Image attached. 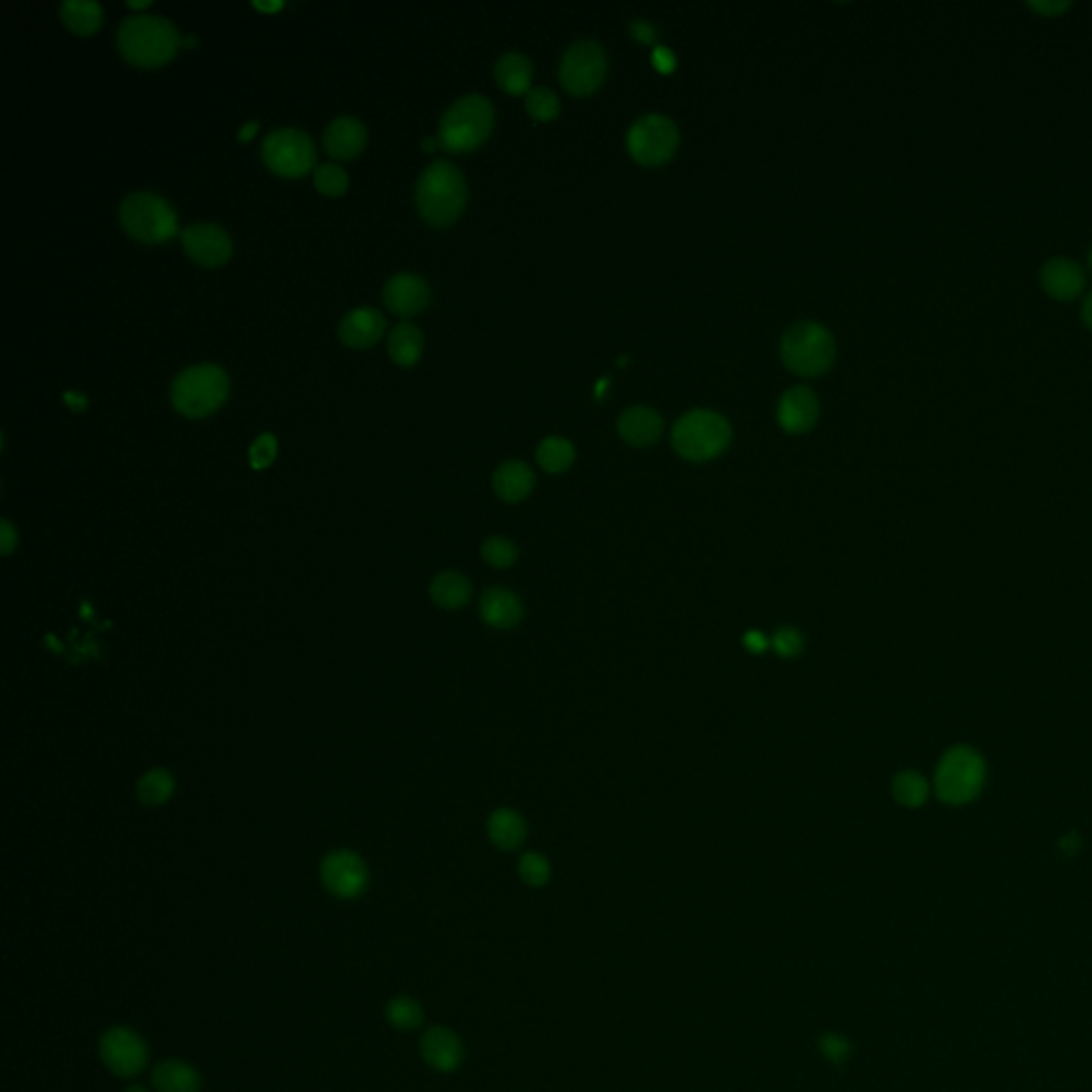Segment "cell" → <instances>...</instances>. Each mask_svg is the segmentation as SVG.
Returning <instances> with one entry per match:
<instances>
[{"mask_svg": "<svg viewBox=\"0 0 1092 1092\" xmlns=\"http://www.w3.org/2000/svg\"><path fill=\"white\" fill-rule=\"evenodd\" d=\"M480 617L489 627L512 629L523 619V604L515 591L506 587H491L480 598Z\"/></svg>", "mask_w": 1092, "mask_h": 1092, "instance_id": "20", "label": "cell"}, {"mask_svg": "<svg viewBox=\"0 0 1092 1092\" xmlns=\"http://www.w3.org/2000/svg\"><path fill=\"white\" fill-rule=\"evenodd\" d=\"M176 781L174 774L165 768H152L137 781V798L148 807L165 805L174 796Z\"/></svg>", "mask_w": 1092, "mask_h": 1092, "instance_id": "32", "label": "cell"}, {"mask_svg": "<svg viewBox=\"0 0 1092 1092\" xmlns=\"http://www.w3.org/2000/svg\"><path fill=\"white\" fill-rule=\"evenodd\" d=\"M260 154L273 174L299 178L316 165V146L299 128H278L262 139Z\"/></svg>", "mask_w": 1092, "mask_h": 1092, "instance_id": "10", "label": "cell"}, {"mask_svg": "<svg viewBox=\"0 0 1092 1092\" xmlns=\"http://www.w3.org/2000/svg\"><path fill=\"white\" fill-rule=\"evenodd\" d=\"M732 427L717 412L692 410L683 414L673 429L675 451L688 462H710L730 446Z\"/></svg>", "mask_w": 1092, "mask_h": 1092, "instance_id": "6", "label": "cell"}, {"mask_svg": "<svg viewBox=\"0 0 1092 1092\" xmlns=\"http://www.w3.org/2000/svg\"><path fill=\"white\" fill-rule=\"evenodd\" d=\"M256 130H258V124H256V122H248V124L240 130V139H242V141L253 139V135L256 133Z\"/></svg>", "mask_w": 1092, "mask_h": 1092, "instance_id": "48", "label": "cell"}, {"mask_svg": "<svg viewBox=\"0 0 1092 1092\" xmlns=\"http://www.w3.org/2000/svg\"><path fill=\"white\" fill-rule=\"evenodd\" d=\"M493 126V103L482 95H468L457 99L444 111L438 128V141L449 152H470L489 139Z\"/></svg>", "mask_w": 1092, "mask_h": 1092, "instance_id": "3", "label": "cell"}, {"mask_svg": "<svg viewBox=\"0 0 1092 1092\" xmlns=\"http://www.w3.org/2000/svg\"><path fill=\"white\" fill-rule=\"evenodd\" d=\"M480 555L486 563L493 565V568H510V565H515L519 559V548L515 543L508 541L504 536H491L482 543Z\"/></svg>", "mask_w": 1092, "mask_h": 1092, "instance_id": "35", "label": "cell"}, {"mask_svg": "<svg viewBox=\"0 0 1092 1092\" xmlns=\"http://www.w3.org/2000/svg\"><path fill=\"white\" fill-rule=\"evenodd\" d=\"M607 71V51L600 43L587 38L565 49L559 64V79L572 97H589L604 84Z\"/></svg>", "mask_w": 1092, "mask_h": 1092, "instance_id": "11", "label": "cell"}, {"mask_svg": "<svg viewBox=\"0 0 1092 1092\" xmlns=\"http://www.w3.org/2000/svg\"><path fill=\"white\" fill-rule=\"evenodd\" d=\"M423 346H425L423 333H420L418 327L410 323L395 325L393 331L389 333L387 348L391 359L398 365H403V367L414 365L420 359V354H423Z\"/></svg>", "mask_w": 1092, "mask_h": 1092, "instance_id": "28", "label": "cell"}, {"mask_svg": "<svg viewBox=\"0 0 1092 1092\" xmlns=\"http://www.w3.org/2000/svg\"><path fill=\"white\" fill-rule=\"evenodd\" d=\"M414 199L425 222L433 227H449L466 209V178L451 161L438 158L418 176Z\"/></svg>", "mask_w": 1092, "mask_h": 1092, "instance_id": "1", "label": "cell"}, {"mask_svg": "<svg viewBox=\"0 0 1092 1092\" xmlns=\"http://www.w3.org/2000/svg\"><path fill=\"white\" fill-rule=\"evenodd\" d=\"M653 67H655L657 71H660V73H664V75L673 73V71L677 69V56H675L673 51H670L668 47H660V45H657V47L653 49Z\"/></svg>", "mask_w": 1092, "mask_h": 1092, "instance_id": "43", "label": "cell"}, {"mask_svg": "<svg viewBox=\"0 0 1092 1092\" xmlns=\"http://www.w3.org/2000/svg\"><path fill=\"white\" fill-rule=\"evenodd\" d=\"M495 79L499 88L512 97L528 95L534 82V64L521 51H508L495 64Z\"/></svg>", "mask_w": 1092, "mask_h": 1092, "instance_id": "24", "label": "cell"}, {"mask_svg": "<svg viewBox=\"0 0 1092 1092\" xmlns=\"http://www.w3.org/2000/svg\"><path fill=\"white\" fill-rule=\"evenodd\" d=\"M536 459H538V466H541L545 472L561 473L574 464L576 459L574 444L559 436H548L538 444Z\"/></svg>", "mask_w": 1092, "mask_h": 1092, "instance_id": "30", "label": "cell"}, {"mask_svg": "<svg viewBox=\"0 0 1092 1092\" xmlns=\"http://www.w3.org/2000/svg\"><path fill=\"white\" fill-rule=\"evenodd\" d=\"M486 833H489V838L495 847L512 851L523 845L525 835H528V826H525V820L519 811L495 809L489 815V822H486Z\"/></svg>", "mask_w": 1092, "mask_h": 1092, "instance_id": "25", "label": "cell"}, {"mask_svg": "<svg viewBox=\"0 0 1092 1092\" xmlns=\"http://www.w3.org/2000/svg\"><path fill=\"white\" fill-rule=\"evenodd\" d=\"M152 1084L158 1092H199L201 1077L186 1062L163 1060L154 1067Z\"/></svg>", "mask_w": 1092, "mask_h": 1092, "instance_id": "26", "label": "cell"}, {"mask_svg": "<svg viewBox=\"0 0 1092 1092\" xmlns=\"http://www.w3.org/2000/svg\"><path fill=\"white\" fill-rule=\"evenodd\" d=\"M227 398L229 376L214 363L186 367L171 385V403L188 418H203L216 412Z\"/></svg>", "mask_w": 1092, "mask_h": 1092, "instance_id": "4", "label": "cell"}, {"mask_svg": "<svg viewBox=\"0 0 1092 1092\" xmlns=\"http://www.w3.org/2000/svg\"><path fill=\"white\" fill-rule=\"evenodd\" d=\"M770 642L774 651H777L781 657H785V660H792V657H798L802 651H805V636H802L800 629L792 625L779 627Z\"/></svg>", "mask_w": 1092, "mask_h": 1092, "instance_id": "38", "label": "cell"}, {"mask_svg": "<svg viewBox=\"0 0 1092 1092\" xmlns=\"http://www.w3.org/2000/svg\"><path fill=\"white\" fill-rule=\"evenodd\" d=\"M120 225L143 244H165L178 235L174 205L154 192H130L120 203Z\"/></svg>", "mask_w": 1092, "mask_h": 1092, "instance_id": "8", "label": "cell"}, {"mask_svg": "<svg viewBox=\"0 0 1092 1092\" xmlns=\"http://www.w3.org/2000/svg\"><path fill=\"white\" fill-rule=\"evenodd\" d=\"M1088 267H1090V271H1092V250L1088 253Z\"/></svg>", "mask_w": 1092, "mask_h": 1092, "instance_id": "53", "label": "cell"}, {"mask_svg": "<svg viewBox=\"0 0 1092 1092\" xmlns=\"http://www.w3.org/2000/svg\"><path fill=\"white\" fill-rule=\"evenodd\" d=\"M629 33L631 36L636 38V41L644 43V45H653L657 41V29L647 22V20H634L629 24Z\"/></svg>", "mask_w": 1092, "mask_h": 1092, "instance_id": "41", "label": "cell"}, {"mask_svg": "<svg viewBox=\"0 0 1092 1092\" xmlns=\"http://www.w3.org/2000/svg\"><path fill=\"white\" fill-rule=\"evenodd\" d=\"M679 148V128L666 115L649 113L631 124L627 133V152L642 167H660L675 156Z\"/></svg>", "mask_w": 1092, "mask_h": 1092, "instance_id": "9", "label": "cell"}, {"mask_svg": "<svg viewBox=\"0 0 1092 1092\" xmlns=\"http://www.w3.org/2000/svg\"><path fill=\"white\" fill-rule=\"evenodd\" d=\"M60 18L69 31L79 36H88L99 31L103 7L97 0H64L60 5Z\"/></svg>", "mask_w": 1092, "mask_h": 1092, "instance_id": "29", "label": "cell"}, {"mask_svg": "<svg viewBox=\"0 0 1092 1092\" xmlns=\"http://www.w3.org/2000/svg\"><path fill=\"white\" fill-rule=\"evenodd\" d=\"M387 1020L393 1029L414 1031L423 1024V1009L410 996L393 998L387 1007Z\"/></svg>", "mask_w": 1092, "mask_h": 1092, "instance_id": "33", "label": "cell"}, {"mask_svg": "<svg viewBox=\"0 0 1092 1092\" xmlns=\"http://www.w3.org/2000/svg\"><path fill=\"white\" fill-rule=\"evenodd\" d=\"M429 284L416 273H398L385 286V304L398 316H414L429 304Z\"/></svg>", "mask_w": 1092, "mask_h": 1092, "instance_id": "16", "label": "cell"}, {"mask_svg": "<svg viewBox=\"0 0 1092 1092\" xmlns=\"http://www.w3.org/2000/svg\"><path fill=\"white\" fill-rule=\"evenodd\" d=\"M275 455H278V440L271 433H262L250 446V464L255 470L269 468L275 462Z\"/></svg>", "mask_w": 1092, "mask_h": 1092, "instance_id": "39", "label": "cell"}, {"mask_svg": "<svg viewBox=\"0 0 1092 1092\" xmlns=\"http://www.w3.org/2000/svg\"><path fill=\"white\" fill-rule=\"evenodd\" d=\"M781 361L798 376H820L831 370L837 357L833 333L820 323H796L781 337Z\"/></svg>", "mask_w": 1092, "mask_h": 1092, "instance_id": "5", "label": "cell"}, {"mask_svg": "<svg viewBox=\"0 0 1092 1092\" xmlns=\"http://www.w3.org/2000/svg\"><path fill=\"white\" fill-rule=\"evenodd\" d=\"M1080 847H1082V838L1075 831L1064 835L1058 843V849L1064 853V856H1075V853L1080 851Z\"/></svg>", "mask_w": 1092, "mask_h": 1092, "instance_id": "45", "label": "cell"}, {"mask_svg": "<svg viewBox=\"0 0 1092 1092\" xmlns=\"http://www.w3.org/2000/svg\"><path fill=\"white\" fill-rule=\"evenodd\" d=\"M534 470L528 464L517 462V459L502 464L493 473V489L497 497L508 504L523 502L534 491Z\"/></svg>", "mask_w": 1092, "mask_h": 1092, "instance_id": "23", "label": "cell"}, {"mask_svg": "<svg viewBox=\"0 0 1092 1092\" xmlns=\"http://www.w3.org/2000/svg\"><path fill=\"white\" fill-rule=\"evenodd\" d=\"M770 644H772V642L768 640V636L764 634V631H760V629H749L747 634L743 636V647H745L749 653H754V655L764 653V651L770 647Z\"/></svg>", "mask_w": 1092, "mask_h": 1092, "instance_id": "42", "label": "cell"}, {"mask_svg": "<svg viewBox=\"0 0 1092 1092\" xmlns=\"http://www.w3.org/2000/svg\"><path fill=\"white\" fill-rule=\"evenodd\" d=\"M323 886L337 899H357L370 884V873L359 853L350 849L331 851L321 864Z\"/></svg>", "mask_w": 1092, "mask_h": 1092, "instance_id": "13", "label": "cell"}, {"mask_svg": "<svg viewBox=\"0 0 1092 1092\" xmlns=\"http://www.w3.org/2000/svg\"><path fill=\"white\" fill-rule=\"evenodd\" d=\"M348 174L335 163H325L314 169V183L327 196H339L348 188Z\"/></svg>", "mask_w": 1092, "mask_h": 1092, "instance_id": "36", "label": "cell"}, {"mask_svg": "<svg viewBox=\"0 0 1092 1092\" xmlns=\"http://www.w3.org/2000/svg\"><path fill=\"white\" fill-rule=\"evenodd\" d=\"M985 785V762L971 747H952L939 760L935 792L945 805H967L976 800Z\"/></svg>", "mask_w": 1092, "mask_h": 1092, "instance_id": "7", "label": "cell"}, {"mask_svg": "<svg viewBox=\"0 0 1092 1092\" xmlns=\"http://www.w3.org/2000/svg\"><path fill=\"white\" fill-rule=\"evenodd\" d=\"M126 1092H148L143 1086H130Z\"/></svg>", "mask_w": 1092, "mask_h": 1092, "instance_id": "52", "label": "cell"}, {"mask_svg": "<svg viewBox=\"0 0 1092 1092\" xmlns=\"http://www.w3.org/2000/svg\"><path fill=\"white\" fill-rule=\"evenodd\" d=\"M438 146H440V141H436V139H433V137H429V139H425V141H423V148H425V150H429V152H431V150H436Z\"/></svg>", "mask_w": 1092, "mask_h": 1092, "instance_id": "50", "label": "cell"}, {"mask_svg": "<svg viewBox=\"0 0 1092 1092\" xmlns=\"http://www.w3.org/2000/svg\"><path fill=\"white\" fill-rule=\"evenodd\" d=\"M255 7H258V9H267V11H275V9H280V7H282V3H275V5H262V3H255Z\"/></svg>", "mask_w": 1092, "mask_h": 1092, "instance_id": "51", "label": "cell"}, {"mask_svg": "<svg viewBox=\"0 0 1092 1092\" xmlns=\"http://www.w3.org/2000/svg\"><path fill=\"white\" fill-rule=\"evenodd\" d=\"M323 143L333 158H354L365 148L367 130L357 117L339 115L325 128Z\"/></svg>", "mask_w": 1092, "mask_h": 1092, "instance_id": "22", "label": "cell"}, {"mask_svg": "<svg viewBox=\"0 0 1092 1092\" xmlns=\"http://www.w3.org/2000/svg\"><path fill=\"white\" fill-rule=\"evenodd\" d=\"M180 43L178 29L163 16L137 13L117 26L120 54L137 67H161L178 54Z\"/></svg>", "mask_w": 1092, "mask_h": 1092, "instance_id": "2", "label": "cell"}, {"mask_svg": "<svg viewBox=\"0 0 1092 1092\" xmlns=\"http://www.w3.org/2000/svg\"><path fill=\"white\" fill-rule=\"evenodd\" d=\"M420 1055L436 1071H455L464 1060V1044L451 1029L431 1026L420 1039Z\"/></svg>", "mask_w": 1092, "mask_h": 1092, "instance_id": "17", "label": "cell"}, {"mask_svg": "<svg viewBox=\"0 0 1092 1092\" xmlns=\"http://www.w3.org/2000/svg\"><path fill=\"white\" fill-rule=\"evenodd\" d=\"M519 875L525 884L532 888H543L550 879V864L548 860L538 851L523 853L519 860Z\"/></svg>", "mask_w": 1092, "mask_h": 1092, "instance_id": "37", "label": "cell"}, {"mask_svg": "<svg viewBox=\"0 0 1092 1092\" xmlns=\"http://www.w3.org/2000/svg\"><path fill=\"white\" fill-rule=\"evenodd\" d=\"M930 785L917 770H903L892 781V796L903 807L917 809L928 800Z\"/></svg>", "mask_w": 1092, "mask_h": 1092, "instance_id": "31", "label": "cell"}, {"mask_svg": "<svg viewBox=\"0 0 1092 1092\" xmlns=\"http://www.w3.org/2000/svg\"><path fill=\"white\" fill-rule=\"evenodd\" d=\"M99 1055L105 1067L120 1077H133L146 1069L148 1064L146 1042L126 1026H113L101 1037Z\"/></svg>", "mask_w": 1092, "mask_h": 1092, "instance_id": "12", "label": "cell"}, {"mask_svg": "<svg viewBox=\"0 0 1092 1092\" xmlns=\"http://www.w3.org/2000/svg\"><path fill=\"white\" fill-rule=\"evenodd\" d=\"M64 400H67V403H71L75 410H79V407H84L88 403L84 398H77L75 393H67V398H64Z\"/></svg>", "mask_w": 1092, "mask_h": 1092, "instance_id": "49", "label": "cell"}, {"mask_svg": "<svg viewBox=\"0 0 1092 1092\" xmlns=\"http://www.w3.org/2000/svg\"><path fill=\"white\" fill-rule=\"evenodd\" d=\"M525 109H528V113L536 122H550L559 115L561 105L557 95L550 88L538 86L525 95Z\"/></svg>", "mask_w": 1092, "mask_h": 1092, "instance_id": "34", "label": "cell"}, {"mask_svg": "<svg viewBox=\"0 0 1092 1092\" xmlns=\"http://www.w3.org/2000/svg\"><path fill=\"white\" fill-rule=\"evenodd\" d=\"M1084 284H1086L1084 269L1071 258L1056 256L1048 260L1042 269V286L1046 288L1048 295L1056 299H1062V301L1075 299L1084 291Z\"/></svg>", "mask_w": 1092, "mask_h": 1092, "instance_id": "19", "label": "cell"}, {"mask_svg": "<svg viewBox=\"0 0 1092 1092\" xmlns=\"http://www.w3.org/2000/svg\"><path fill=\"white\" fill-rule=\"evenodd\" d=\"M387 328L385 316L376 308L363 306L348 312L339 323V339L350 348H370L383 337Z\"/></svg>", "mask_w": 1092, "mask_h": 1092, "instance_id": "18", "label": "cell"}, {"mask_svg": "<svg viewBox=\"0 0 1092 1092\" xmlns=\"http://www.w3.org/2000/svg\"><path fill=\"white\" fill-rule=\"evenodd\" d=\"M429 596L436 607L444 611L464 609L472 598V585L464 574L459 572H440L429 585Z\"/></svg>", "mask_w": 1092, "mask_h": 1092, "instance_id": "27", "label": "cell"}, {"mask_svg": "<svg viewBox=\"0 0 1092 1092\" xmlns=\"http://www.w3.org/2000/svg\"><path fill=\"white\" fill-rule=\"evenodd\" d=\"M820 418V401L809 387H792L783 393L777 405V420L783 431L807 433L815 427Z\"/></svg>", "mask_w": 1092, "mask_h": 1092, "instance_id": "15", "label": "cell"}, {"mask_svg": "<svg viewBox=\"0 0 1092 1092\" xmlns=\"http://www.w3.org/2000/svg\"><path fill=\"white\" fill-rule=\"evenodd\" d=\"M182 246L186 255L205 267H220L233 255L229 233L212 222H194L182 231Z\"/></svg>", "mask_w": 1092, "mask_h": 1092, "instance_id": "14", "label": "cell"}, {"mask_svg": "<svg viewBox=\"0 0 1092 1092\" xmlns=\"http://www.w3.org/2000/svg\"><path fill=\"white\" fill-rule=\"evenodd\" d=\"M1082 316H1084V323L1088 325V328L1092 331V293L1084 299V306H1082Z\"/></svg>", "mask_w": 1092, "mask_h": 1092, "instance_id": "47", "label": "cell"}, {"mask_svg": "<svg viewBox=\"0 0 1092 1092\" xmlns=\"http://www.w3.org/2000/svg\"><path fill=\"white\" fill-rule=\"evenodd\" d=\"M820 1050H822V1055L831 1062L843 1064L849 1058L853 1046H851L849 1039L843 1037V1035L826 1033V1035L820 1037Z\"/></svg>", "mask_w": 1092, "mask_h": 1092, "instance_id": "40", "label": "cell"}, {"mask_svg": "<svg viewBox=\"0 0 1092 1092\" xmlns=\"http://www.w3.org/2000/svg\"><path fill=\"white\" fill-rule=\"evenodd\" d=\"M18 545V532L11 528L9 521H3V525H0V550H3V555H9V552L16 548Z\"/></svg>", "mask_w": 1092, "mask_h": 1092, "instance_id": "44", "label": "cell"}, {"mask_svg": "<svg viewBox=\"0 0 1092 1092\" xmlns=\"http://www.w3.org/2000/svg\"><path fill=\"white\" fill-rule=\"evenodd\" d=\"M1067 7L1069 3H1031V9L1042 13V16H1056V13L1064 11Z\"/></svg>", "mask_w": 1092, "mask_h": 1092, "instance_id": "46", "label": "cell"}, {"mask_svg": "<svg viewBox=\"0 0 1092 1092\" xmlns=\"http://www.w3.org/2000/svg\"><path fill=\"white\" fill-rule=\"evenodd\" d=\"M617 429H619V436L629 446H636V449H647V446L655 444L657 438L662 436L664 420H662L660 414L653 410V407L634 405L619 416Z\"/></svg>", "mask_w": 1092, "mask_h": 1092, "instance_id": "21", "label": "cell"}]
</instances>
